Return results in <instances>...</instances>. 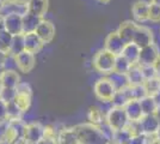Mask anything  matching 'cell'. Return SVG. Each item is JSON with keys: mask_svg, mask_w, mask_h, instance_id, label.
Returning <instances> with one entry per match:
<instances>
[{"mask_svg": "<svg viewBox=\"0 0 160 144\" xmlns=\"http://www.w3.org/2000/svg\"><path fill=\"white\" fill-rule=\"evenodd\" d=\"M80 144H108L109 139L99 126L90 123H81L75 126Z\"/></svg>", "mask_w": 160, "mask_h": 144, "instance_id": "cell-1", "label": "cell"}, {"mask_svg": "<svg viewBox=\"0 0 160 144\" xmlns=\"http://www.w3.org/2000/svg\"><path fill=\"white\" fill-rule=\"evenodd\" d=\"M115 60H116V55H113L112 53L108 52L107 49L102 48L94 54L93 59H92V65L97 72H99L102 75L109 76L113 72Z\"/></svg>", "mask_w": 160, "mask_h": 144, "instance_id": "cell-2", "label": "cell"}, {"mask_svg": "<svg viewBox=\"0 0 160 144\" xmlns=\"http://www.w3.org/2000/svg\"><path fill=\"white\" fill-rule=\"evenodd\" d=\"M105 123L113 131H118L127 127L128 123H129V119H128L124 108H122V107H112L111 106L107 110Z\"/></svg>", "mask_w": 160, "mask_h": 144, "instance_id": "cell-3", "label": "cell"}, {"mask_svg": "<svg viewBox=\"0 0 160 144\" xmlns=\"http://www.w3.org/2000/svg\"><path fill=\"white\" fill-rule=\"evenodd\" d=\"M93 93L96 97L103 103H110L113 95L116 93V89L113 84L108 77L99 78L93 85Z\"/></svg>", "mask_w": 160, "mask_h": 144, "instance_id": "cell-4", "label": "cell"}, {"mask_svg": "<svg viewBox=\"0 0 160 144\" xmlns=\"http://www.w3.org/2000/svg\"><path fill=\"white\" fill-rule=\"evenodd\" d=\"M43 137H44V125H42L38 121L27 123L24 137H23L27 144L40 143L41 141H43Z\"/></svg>", "mask_w": 160, "mask_h": 144, "instance_id": "cell-5", "label": "cell"}, {"mask_svg": "<svg viewBox=\"0 0 160 144\" xmlns=\"http://www.w3.org/2000/svg\"><path fill=\"white\" fill-rule=\"evenodd\" d=\"M25 126H27V123H25L23 119L8 121L7 130H6V133H5V138H4V139L7 141V142H10V143L16 144L18 141L23 139V137H24Z\"/></svg>", "mask_w": 160, "mask_h": 144, "instance_id": "cell-6", "label": "cell"}, {"mask_svg": "<svg viewBox=\"0 0 160 144\" xmlns=\"http://www.w3.org/2000/svg\"><path fill=\"white\" fill-rule=\"evenodd\" d=\"M159 56L160 53L158 47L154 43L153 45H149L147 47L141 48L138 65H140V66H153Z\"/></svg>", "mask_w": 160, "mask_h": 144, "instance_id": "cell-7", "label": "cell"}, {"mask_svg": "<svg viewBox=\"0 0 160 144\" xmlns=\"http://www.w3.org/2000/svg\"><path fill=\"white\" fill-rule=\"evenodd\" d=\"M133 43L138 47L143 48L149 45H153V31L145 25H136L135 34L133 37Z\"/></svg>", "mask_w": 160, "mask_h": 144, "instance_id": "cell-8", "label": "cell"}, {"mask_svg": "<svg viewBox=\"0 0 160 144\" xmlns=\"http://www.w3.org/2000/svg\"><path fill=\"white\" fill-rule=\"evenodd\" d=\"M126 46L124 41L120 37V35L117 34V31H111L110 34H108L104 41V49H107L108 52L112 53L113 55H121L123 52V48Z\"/></svg>", "mask_w": 160, "mask_h": 144, "instance_id": "cell-9", "label": "cell"}, {"mask_svg": "<svg viewBox=\"0 0 160 144\" xmlns=\"http://www.w3.org/2000/svg\"><path fill=\"white\" fill-rule=\"evenodd\" d=\"M141 127V132L145 136H153L157 135L160 129V121L158 118L155 117V114H151V115H143L139 120Z\"/></svg>", "mask_w": 160, "mask_h": 144, "instance_id": "cell-10", "label": "cell"}, {"mask_svg": "<svg viewBox=\"0 0 160 144\" xmlns=\"http://www.w3.org/2000/svg\"><path fill=\"white\" fill-rule=\"evenodd\" d=\"M28 13V4H22L17 3L13 0L5 1L2 4V6L0 8V16L2 18H5L7 16L11 14H18V16H24Z\"/></svg>", "mask_w": 160, "mask_h": 144, "instance_id": "cell-11", "label": "cell"}, {"mask_svg": "<svg viewBox=\"0 0 160 144\" xmlns=\"http://www.w3.org/2000/svg\"><path fill=\"white\" fill-rule=\"evenodd\" d=\"M16 62H17V69L19 70L20 72L29 73L32 71L36 65V55L24 51L16 56Z\"/></svg>", "mask_w": 160, "mask_h": 144, "instance_id": "cell-12", "label": "cell"}, {"mask_svg": "<svg viewBox=\"0 0 160 144\" xmlns=\"http://www.w3.org/2000/svg\"><path fill=\"white\" fill-rule=\"evenodd\" d=\"M4 28L5 31L12 36L23 34V16L11 14L4 18Z\"/></svg>", "mask_w": 160, "mask_h": 144, "instance_id": "cell-13", "label": "cell"}, {"mask_svg": "<svg viewBox=\"0 0 160 144\" xmlns=\"http://www.w3.org/2000/svg\"><path fill=\"white\" fill-rule=\"evenodd\" d=\"M35 33L41 39V41L44 45H47L53 41L54 36H55V25L50 21L42 19Z\"/></svg>", "mask_w": 160, "mask_h": 144, "instance_id": "cell-14", "label": "cell"}, {"mask_svg": "<svg viewBox=\"0 0 160 144\" xmlns=\"http://www.w3.org/2000/svg\"><path fill=\"white\" fill-rule=\"evenodd\" d=\"M58 144H80V139L75 126L63 127L58 132Z\"/></svg>", "mask_w": 160, "mask_h": 144, "instance_id": "cell-15", "label": "cell"}, {"mask_svg": "<svg viewBox=\"0 0 160 144\" xmlns=\"http://www.w3.org/2000/svg\"><path fill=\"white\" fill-rule=\"evenodd\" d=\"M133 17L138 22H146L149 19V3L145 0H138L132 6Z\"/></svg>", "mask_w": 160, "mask_h": 144, "instance_id": "cell-16", "label": "cell"}, {"mask_svg": "<svg viewBox=\"0 0 160 144\" xmlns=\"http://www.w3.org/2000/svg\"><path fill=\"white\" fill-rule=\"evenodd\" d=\"M136 23L133 21H126L121 23L118 29H117V34L120 35V37L124 41V43H130L133 42V37L135 34V29H136Z\"/></svg>", "mask_w": 160, "mask_h": 144, "instance_id": "cell-17", "label": "cell"}, {"mask_svg": "<svg viewBox=\"0 0 160 144\" xmlns=\"http://www.w3.org/2000/svg\"><path fill=\"white\" fill-rule=\"evenodd\" d=\"M24 46L27 52L36 55L43 48L44 43L41 41V39L36 35V33H30V34H24Z\"/></svg>", "mask_w": 160, "mask_h": 144, "instance_id": "cell-18", "label": "cell"}, {"mask_svg": "<svg viewBox=\"0 0 160 144\" xmlns=\"http://www.w3.org/2000/svg\"><path fill=\"white\" fill-rule=\"evenodd\" d=\"M49 7V0H30L28 3V12L43 18Z\"/></svg>", "mask_w": 160, "mask_h": 144, "instance_id": "cell-19", "label": "cell"}, {"mask_svg": "<svg viewBox=\"0 0 160 144\" xmlns=\"http://www.w3.org/2000/svg\"><path fill=\"white\" fill-rule=\"evenodd\" d=\"M20 83V77L17 71H7L5 70L4 73L0 77V85L1 88H10V89H17Z\"/></svg>", "mask_w": 160, "mask_h": 144, "instance_id": "cell-20", "label": "cell"}, {"mask_svg": "<svg viewBox=\"0 0 160 144\" xmlns=\"http://www.w3.org/2000/svg\"><path fill=\"white\" fill-rule=\"evenodd\" d=\"M124 110L127 113L129 121H139L143 117V112L141 108V103L138 100H132L124 106Z\"/></svg>", "mask_w": 160, "mask_h": 144, "instance_id": "cell-21", "label": "cell"}, {"mask_svg": "<svg viewBox=\"0 0 160 144\" xmlns=\"http://www.w3.org/2000/svg\"><path fill=\"white\" fill-rule=\"evenodd\" d=\"M105 115H107V110H103L97 106H92L87 112V120H88L87 123L96 126H100L105 123Z\"/></svg>", "mask_w": 160, "mask_h": 144, "instance_id": "cell-22", "label": "cell"}, {"mask_svg": "<svg viewBox=\"0 0 160 144\" xmlns=\"http://www.w3.org/2000/svg\"><path fill=\"white\" fill-rule=\"evenodd\" d=\"M43 18H40L37 16L29 13L23 16V34H30V33H35L37 27L40 25Z\"/></svg>", "mask_w": 160, "mask_h": 144, "instance_id": "cell-23", "label": "cell"}, {"mask_svg": "<svg viewBox=\"0 0 160 144\" xmlns=\"http://www.w3.org/2000/svg\"><path fill=\"white\" fill-rule=\"evenodd\" d=\"M140 51L141 48L138 47L135 43L130 42L127 43L124 48H123V52H122V56H124L128 61L130 62L132 65H136L139 61V56H140Z\"/></svg>", "mask_w": 160, "mask_h": 144, "instance_id": "cell-24", "label": "cell"}, {"mask_svg": "<svg viewBox=\"0 0 160 144\" xmlns=\"http://www.w3.org/2000/svg\"><path fill=\"white\" fill-rule=\"evenodd\" d=\"M127 79L129 85H142L145 79H143V76H142V72H141V67L140 65H132L130 70L128 71L127 75Z\"/></svg>", "mask_w": 160, "mask_h": 144, "instance_id": "cell-25", "label": "cell"}, {"mask_svg": "<svg viewBox=\"0 0 160 144\" xmlns=\"http://www.w3.org/2000/svg\"><path fill=\"white\" fill-rule=\"evenodd\" d=\"M18 108H19L24 114L29 112L30 107H31V103H32V95H29V94H22V93H17L16 99L13 101Z\"/></svg>", "mask_w": 160, "mask_h": 144, "instance_id": "cell-26", "label": "cell"}, {"mask_svg": "<svg viewBox=\"0 0 160 144\" xmlns=\"http://www.w3.org/2000/svg\"><path fill=\"white\" fill-rule=\"evenodd\" d=\"M141 108L143 112V115H151V114H155L157 108H158V103L154 100L153 96H145L142 100H140Z\"/></svg>", "mask_w": 160, "mask_h": 144, "instance_id": "cell-27", "label": "cell"}, {"mask_svg": "<svg viewBox=\"0 0 160 144\" xmlns=\"http://www.w3.org/2000/svg\"><path fill=\"white\" fill-rule=\"evenodd\" d=\"M132 138H133V135L127 129H123V130H118L113 132L111 142L115 144H129Z\"/></svg>", "mask_w": 160, "mask_h": 144, "instance_id": "cell-28", "label": "cell"}, {"mask_svg": "<svg viewBox=\"0 0 160 144\" xmlns=\"http://www.w3.org/2000/svg\"><path fill=\"white\" fill-rule=\"evenodd\" d=\"M107 77L111 81V83L113 84V87H115V89L116 90L124 89L126 87L129 85L128 79H127V76L126 75H121V73L112 72V73H110V75L107 76Z\"/></svg>", "mask_w": 160, "mask_h": 144, "instance_id": "cell-29", "label": "cell"}, {"mask_svg": "<svg viewBox=\"0 0 160 144\" xmlns=\"http://www.w3.org/2000/svg\"><path fill=\"white\" fill-rule=\"evenodd\" d=\"M12 40H13V36L8 34L7 31L4 30L2 33H0V53H2L4 55L10 54Z\"/></svg>", "mask_w": 160, "mask_h": 144, "instance_id": "cell-30", "label": "cell"}, {"mask_svg": "<svg viewBox=\"0 0 160 144\" xmlns=\"http://www.w3.org/2000/svg\"><path fill=\"white\" fill-rule=\"evenodd\" d=\"M130 67H132V64L128 61L124 56H122V55H117L116 56L113 72L121 73V75H127L128 71L130 70Z\"/></svg>", "mask_w": 160, "mask_h": 144, "instance_id": "cell-31", "label": "cell"}, {"mask_svg": "<svg viewBox=\"0 0 160 144\" xmlns=\"http://www.w3.org/2000/svg\"><path fill=\"white\" fill-rule=\"evenodd\" d=\"M129 101H130V100H129V97H128L126 90L121 89V90H116V93H115V95H113L110 104H111L112 107H122V108H124V106H126Z\"/></svg>", "mask_w": 160, "mask_h": 144, "instance_id": "cell-32", "label": "cell"}, {"mask_svg": "<svg viewBox=\"0 0 160 144\" xmlns=\"http://www.w3.org/2000/svg\"><path fill=\"white\" fill-rule=\"evenodd\" d=\"M143 87L148 96H154L160 93V78L154 77L151 79H147L143 82Z\"/></svg>", "mask_w": 160, "mask_h": 144, "instance_id": "cell-33", "label": "cell"}, {"mask_svg": "<svg viewBox=\"0 0 160 144\" xmlns=\"http://www.w3.org/2000/svg\"><path fill=\"white\" fill-rule=\"evenodd\" d=\"M24 51H25V46H24V34L16 35V36H13L10 54L17 56V55L20 54V53H22V52H24Z\"/></svg>", "mask_w": 160, "mask_h": 144, "instance_id": "cell-34", "label": "cell"}, {"mask_svg": "<svg viewBox=\"0 0 160 144\" xmlns=\"http://www.w3.org/2000/svg\"><path fill=\"white\" fill-rule=\"evenodd\" d=\"M6 107H7V120H8V121L23 119L24 113L18 108V106L14 102L6 103Z\"/></svg>", "mask_w": 160, "mask_h": 144, "instance_id": "cell-35", "label": "cell"}, {"mask_svg": "<svg viewBox=\"0 0 160 144\" xmlns=\"http://www.w3.org/2000/svg\"><path fill=\"white\" fill-rule=\"evenodd\" d=\"M17 95V89H10V88H1L0 90V100L5 103L13 102Z\"/></svg>", "mask_w": 160, "mask_h": 144, "instance_id": "cell-36", "label": "cell"}, {"mask_svg": "<svg viewBox=\"0 0 160 144\" xmlns=\"http://www.w3.org/2000/svg\"><path fill=\"white\" fill-rule=\"evenodd\" d=\"M2 66H4V70H7V71H17V62H16V56L11 54L5 55V59L2 61Z\"/></svg>", "mask_w": 160, "mask_h": 144, "instance_id": "cell-37", "label": "cell"}, {"mask_svg": "<svg viewBox=\"0 0 160 144\" xmlns=\"http://www.w3.org/2000/svg\"><path fill=\"white\" fill-rule=\"evenodd\" d=\"M154 23L160 22V5L149 3V19Z\"/></svg>", "mask_w": 160, "mask_h": 144, "instance_id": "cell-38", "label": "cell"}, {"mask_svg": "<svg viewBox=\"0 0 160 144\" xmlns=\"http://www.w3.org/2000/svg\"><path fill=\"white\" fill-rule=\"evenodd\" d=\"M140 67H141V72H142V76H143V79H145V81L157 77V73H155V70H154L153 66H140Z\"/></svg>", "mask_w": 160, "mask_h": 144, "instance_id": "cell-39", "label": "cell"}, {"mask_svg": "<svg viewBox=\"0 0 160 144\" xmlns=\"http://www.w3.org/2000/svg\"><path fill=\"white\" fill-rule=\"evenodd\" d=\"M7 120V107L6 103L0 100V123H5Z\"/></svg>", "mask_w": 160, "mask_h": 144, "instance_id": "cell-40", "label": "cell"}, {"mask_svg": "<svg viewBox=\"0 0 160 144\" xmlns=\"http://www.w3.org/2000/svg\"><path fill=\"white\" fill-rule=\"evenodd\" d=\"M7 125H8V121L0 123V142L4 141V138H5V133H6V130H7Z\"/></svg>", "mask_w": 160, "mask_h": 144, "instance_id": "cell-41", "label": "cell"}, {"mask_svg": "<svg viewBox=\"0 0 160 144\" xmlns=\"http://www.w3.org/2000/svg\"><path fill=\"white\" fill-rule=\"evenodd\" d=\"M154 70H155V73H157V77L160 78V56L158 58V60L155 61V64L153 65Z\"/></svg>", "mask_w": 160, "mask_h": 144, "instance_id": "cell-42", "label": "cell"}, {"mask_svg": "<svg viewBox=\"0 0 160 144\" xmlns=\"http://www.w3.org/2000/svg\"><path fill=\"white\" fill-rule=\"evenodd\" d=\"M155 117L158 118V120L160 121V106H158V108H157V112H155Z\"/></svg>", "mask_w": 160, "mask_h": 144, "instance_id": "cell-43", "label": "cell"}, {"mask_svg": "<svg viewBox=\"0 0 160 144\" xmlns=\"http://www.w3.org/2000/svg\"><path fill=\"white\" fill-rule=\"evenodd\" d=\"M37 144H56V143H53V142H49V141H41L40 143H37Z\"/></svg>", "mask_w": 160, "mask_h": 144, "instance_id": "cell-44", "label": "cell"}, {"mask_svg": "<svg viewBox=\"0 0 160 144\" xmlns=\"http://www.w3.org/2000/svg\"><path fill=\"white\" fill-rule=\"evenodd\" d=\"M13 1H17V3H22V4H28L30 0H13Z\"/></svg>", "mask_w": 160, "mask_h": 144, "instance_id": "cell-45", "label": "cell"}, {"mask_svg": "<svg viewBox=\"0 0 160 144\" xmlns=\"http://www.w3.org/2000/svg\"><path fill=\"white\" fill-rule=\"evenodd\" d=\"M4 71H5V70H4V66H2V64L0 62V77H1V75L4 73Z\"/></svg>", "mask_w": 160, "mask_h": 144, "instance_id": "cell-46", "label": "cell"}, {"mask_svg": "<svg viewBox=\"0 0 160 144\" xmlns=\"http://www.w3.org/2000/svg\"><path fill=\"white\" fill-rule=\"evenodd\" d=\"M4 59H5V55L2 54V53H0V62H1V64L4 61Z\"/></svg>", "mask_w": 160, "mask_h": 144, "instance_id": "cell-47", "label": "cell"}, {"mask_svg": "<svg viewBox=\"0 0 160 144\" xmlns=\"http://www.w3.org/2000/svg\"><path fill=\"white\" fill-rule=\"evenodd\" d=\"M152 4H157V5H160V0H151Z\"/></svg>", "mask_w": 160, "mask_h": 144, "instance_id": "cell-48", "label": "cell"}, {"mask_svg": "<svg viewBox=\"0 0 160 144\" xmlns=\"http://www.w3.org/2000/svg\"><path fill=\"white\" fill-rule=\"evenodd\" d=\"M0 144H13V143H10V142H7V141L4 139V141H1V142H0Z\"/></svg>", "mask_w": 160, "mask_h": 144, "instance_id": "cell-49", "label": "cell"}, {"mask_svg": "<svg viewBox=\"0 0 160 144\" xmlns=\"http://www.w3.org/2000/svg\"><path fill=\"white\" fill-rule=\"evenodd\" d=\"M100 3H109V1H110V0H99Z\"/></svg>", "mask_w": 160, "mask_h": 144, "instance_id": "cell-50", "label": "cell"}, {"mask_svg": "<svg viewBox=\"0 0 160 144\" xmlns=\"http://www.w3.org/2000/svg\"><path fill=\"white\" fill-rule=\"evenodd\" d=\"M2 4H4V1H2V0H0V8H1V6H2Z\"/></svg>", "mask_w": 160, "mask_h": 144, "instance_id": "cell-51", "label": "cell"}, {"mask_svg": "<svg viewBox=\"0 0 160 144\" xmlns=\"http://www.w3.org/2000/svg\"><path fill=\"white\" fill-rule=\"evenodd\" d=\"M157 135H158V137L160 138V129H159V131H158V133H157Z\"/></svg>", "mask_w": 160, "mask_h": 144, "instance_id": "cell-52", "label": "cell"}, {"mask_svg": "<svg viewBox=\"0 0 160 144\" xmlns=\"http://www.w3.org/2000/svg\"><path fill=\"white\" fill-rule=\"evenodd\" d=\"M108 144H115V143H112V142H109Z\"/></svg>", "mask_w": 160, "mask_h": 144, "instance_id": "cell-53", "label": "cell"}, {"mask_svg": "<svg viewBox=\"0 0 160 144\" xmlns=\"http://www.w3.org/2000/svg\"><path fill=\"white\" fill-rule=\"evenodd\" d=\"M2 1H4V3H5V1H10V0H2Z\"/></svg>", "mask_w": 160, "mask_h": 144, "instance_id": "cell-54", "label": "cell"}, {"mask_svg": "<svg viewBox=\"0 0 160 144\" xmlns=\"http://www.w3.org/2000/svg\"><path fill=\"white\" fill-rule=\"evenodd\" d=\"M0 90H1V85H0Z\"/></svg>", "mask_w": 160, "mask_h": 144, "instance_id": "cell-55", "label": "cell"}]
</instances>
